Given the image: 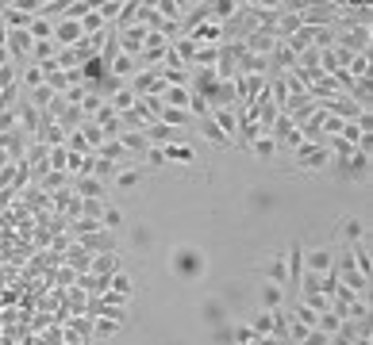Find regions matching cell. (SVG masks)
Segmentation results:
<instances>
[{
  "mask_svg": "<svg viewBox=\"0 0 373 345\" xmlns=\"http://www.w3.org/2000/svg\"><path fill=\"white\" fill-rule=\"evenodd\" d=\"M270 85V77H258V73H239L235 77V96H239L242 107H250L258 96H262V89Z\"/></svg>",
  "mask_w": 373,
  "mask_h": 345,
  "instance_id": "obj_8",
  "label": "cell"
},
{
  "mask_svg": "<svg viewBox=\"0 0 373 345\" xmlns=\"http://www.w3.org/2000/svg\"><path fill=\"white\" fill-rule=\"evenodd\" d=\"M347 319L350 322H370V299H354L347 307Z\"/></svg>",
  "mask_w": 373,
  "mask_h": 345,
  "instance_id": "obj_36",
  "label": "cell"
},
{
  "mask_svg": "<svg viewBox=\"0 0 373 345\" xmlns=\"http://www.w3.org/2000/svg\"><path fill=\"white\" fill-rule=\"evenodd\" d=\"M100 230L119 234V230H124V211H119V207H104V215H100Z\"/></svg>",
  "mask_w": 373,
  "mask_h": 345,
  "instance_id": "obj_32",
  "label": "cell"
},
{
  "mask_svg": "<svg viewBox=\"0 0 373 345\" xmlns=\"http://www.w3.org/2000/svg\"><path fill=\"white\" fill-rule=\"evenodd\" d=\"M212 123H216L235 146V134H239V115H235V107H216V112H212Z\"/></svg>",
  "mask_w": 373,
  "mask_h": 345,
  "instance_id": "obj_15",
  "label": "cell"
},
{
  "mask_svg": "<svg viewBox=\"0 0 373 345\" xmlns=\"http://www.w3.org/2000/svg\"><path fill=\"white\" fill-rule=\"evenodd\" d=\"M350 345H373V337H354Z\"/></svg>",
  "mask_w": 373,
  "mask_h": 345,
  "instance_id": "obj_43",
  "label": "cell"
},
{
  "mask_svg": "<svg viewBox=\"0 0 373 345\" xmlns=\"http://www.w3.org/2000/svg\"><path fill=\"white\" fill-rule=\"evenodd\" d=\"M285 272H289V280H285V296H297L300 276H304V246H300V242H289V249H285Z\"/></svg>",
  "mask_w": 373,
  "mask_h": 345,
  "instance_id": "obj_5",
  "label": "cell"
},
{
  "mask_svg": "<svg viewBox=\"0 0 373 345\" xmlns=\"http://www.w3.org/2000/svg\"><path fill=\"white\" fill-rule=\"evenodd\" d=\"M154 12L166 19V24H177V27H181V19H185V4H177V0H154Z\"/></svg>",
  "mask_w": 373,
  "mask_h": 345,
  "instance_id": "obj_21",
  "label": "cell"
},
{
  "mask_svg": "<svg viewBox=\"0 0 373 345\" xmlns=\"http://www.w3.org/2000/svg\"><path fill=\"white\" fill-rule=\"evenodd\" d=\"M258 303H262V311H281L285 307V288L265 280V284L258 288Z\"/></svg>",
  "mask_w": 373,
  "mask_h": 345,
  "instance_id": "obj_14",
  "label": "cell"
},
{
  "mask_svg": "<svg viewBox=\"0 0 373 345\" xmlns=\"http://www.w3.org/2000/svg\"><path fill=\"white\" fill-rule=\"evenodd\" d=\"M254 330H250V322H235V326H231V342L235 345H250V342H254Z\"/></svg>",
  "mask_w": 373,
  "mask_h": 345,
  "instance_id": "obj_37",
  "label": "cell"
},
{
  "mask_svg": "<svg viewBox=\"0 0 373 345\" xmlns=\"http://www.w3.org/2000/svg\"><path fill=\"white\" fill-rule=\"evenodd\" d=\"M142 161H147V165H154V169H158V165H166V154H162V146H150L147 154H142Z\"/></svg>",
  "mask_w": 373,
  "mask_h": 345,
  "instance_id": "obj_39",
  "label": "cell"
},
{
  "mask_svg": "<svg viewBox=\"0 0 373 345\" xmlns=\"http://www.w3.org/2000/svg\"><path fill=\"white\" fill-rule=\"evenodd\" d=\"M212 342H216V345H235V342H231V326H216Z\"/></svg>",
  "mask_w": 373,
  "mask_h": 345,
  "instance_id": "obj_40",
  "label": "cell"
},
{
  "mask_svg": "<svg viewBox=\"0 0 373 345\" xmlns=\"http://www.w3.org/2000/svg\"><path fill=\"white\" fill-rule=\"evenodd\" d=\"M147 27L142 24H131V27H119L116 31V42H119V54H131V57H139L142 54V42H147Z\"/></svg>",
  "mask_w": 373,
  "mask_h": 345,
  "instance_id": "obj_10",
  "label": "cell"
},
{
  "mask_svg": "<svg viewBox=\"0 0 373 345\" xmlns=\"http://www.w3.org/2000/svg\"><path fill=\"white\" fill-rule=\"evenodd\" d=\"M89 272L92 276H116L119 272V254H97L89 261Z\"/></svg>",
  "mask_w": 373,
  "mask_h": 345,
  "instance_id": "obj_16",
  "label": "cell"
},
{
  "mask_svg": "<svg viewBox=\"0 0 373 345\" xmlns=\"http://www.w3.org/2000/svg\"><path fill=\"white\" fill-rule=\"evenodd\" d=\"M277 46H281V39H277L270 27H254V31L242 39V50H247V54H254V57H270Z\"/></svg>",
  "mask_w": 373,
  "mask_h": 345,
  "instance_id": "obj_6",
  "label": "cell"
},
{
  "mask_svg": "<svg viewBox=\"0 0 373 345\" xmlns=\"http://www.w3.org/2000/svg\"><path fill=\"white\" fill-rule=\"evenodd\" d=\"M74 246H81L89 257H97V254H116V249H119V234H112V230H92V234L74 238Z\"/></svg>",
  "mask_w": 373,
  "mask_h": 345,
  "instance_id": "obj_4",
  "label": "cell"
},
{
  "mask_svg": "<svg viewBox=\"0 0 373 345\" xmlns=\"http://www.w3.org/2000/svg\"><path fill=\"white\" fill-rule=\"evenodd\" d=\"M92 8H97V16L104 19V24H116L119 8H124V0H104V4H92Z\"/></svg>",
  "mask_w": 373,
  "mask_h": 345,
  "instance_id": "obj_34",
  "label": "cell"
},
{
  "mask_svg": "<svg viewBox=\"0 0 373 345\" xmlns=\"http://www.w3.org/2000/svg\"><path fill=\"white\" fill-rule=\"evenodd\" d=\"M300 345H331V337H327L324 330H308V334H304V342H300Z\"/></svg>",
  "mask_w": 373,
  "mask_h": 345,
  "instance_id": "obj_38",
  "label": "cell"
},
{
  "mask_svg": "<svg viewBox=\"0 0 373 345\" xmlns=\"http://www.w3.org/2000/svg\"><path fill=\"white\" fill-rule=\"evenodd\" d=\"M4 46H8V27L0 24V50H4Z\"/></svg>",
  "mask_w": 373,
  "mask_h": 345,
  "instance_id": "obj_42",
  "label": "cell"
},
{
  "mask_svg": "<svg viewBox=\"0 0 373 345\" xmlns=\"http://www.w3.org/2000/svg\"><path fill=\"white\" fill-rule=\"evenodd\" d=\"M189 100H192L189 89H166L162 92V104L166 107H181V112H189Z\"/></svg>",
  "mask_w": 373,
  "mask_h": 345,
  "instance_id": "obj_28",
  "label": "cell"
},
{
  "mask_svg": "<svg viewBox=\"0 0 373 345\" xmlns=\"http://www.w3.org/2000/svg\"><path fill=\"white\" fill-rule=\"evenodd\" d=\"M185 39H192L197 46H224V27L219 24H212V19H204L200 27H192Z\"/></svg>",
  "mask_w": 373,
  "mask_h": 345,
  "instance_id": "obj_12",
  "label": "cell"
},
{
  "mask_svg": "<svg viewBox=\"0 0 373 345\" xmlns=\"http://www.w3.org/2000/svg\"><path fill=\"white\" fill-rule=\"evenodd\" d=\"M62 181H66V172H50V177H42V188H58Z\"/></svg>",
  "mask_w": 373,
  "mask_h": 345,
  "instance_id": "obj_41",
  "label": "cell"
},
{
  "mask_svg": "<svg viewBox=\"0 0 373 345\" xmlns=\"http://www.w3.org/2000/svg\"><path fill=\"white\" fill-rule=\"evenodd\" d=\"M247 150H250L254 157H262V161H270V157H277V150H281V146H277V142L270 139V134H262V139H254Z\"/></svg>",
  "mask_w": 373,
  "mask_h": 345,
  "instance_id": "obj_24",
  "label": "cell"
},
{
  "mask_svg": "<svg viewBox=\"0 0 373 345\" xmlns=\"http://www.w3.org/2000/svg\"><path fill=\"white\" fill-rule=\"evenodd\" d=\"M297 165L304 172H327L331 154H327L324 142H300V146H297Z\"/></svg>",
  "mask_w": 373,
  "mask_h": 345,
  "instance_id": "obj_3",
  "label": "cell"
},
{
  "mask_svg": "<svg viewBox=\"0 0 373 345\" xmlns=\"http://www.w3.org/2000/svg\"><path fill=\"white\" fill-rule=\"evenodd\" d=\"M108 107H112V112H116V115L131 112V107H135V92L127 89V85H124V89H116V92H112V96H108Z\"/></svg>",
  "mask_w": 373,
  "mask_h": 345,
  "instance_id": "obj_23",
  "label": "cell"
},
{
  "mask_svg": "<svg viewBox=\"0 0 373 345\" xmlns=\"http://www.w3.org/2000/svg\"><path fill=\"white\" fill-rule=\"evenodd\" d=\"M150 242H154V230H150V227H135L131 234H127V246H131L135 254H142V249H147Z\"/></svg>",
  "mask_w": 373,
  "mask_h": 345,
  "instance_id": "obj_29",
  "label": "cell"
},
{
  "mask_svg": "<svg viewBox=\"0 0 373 345\" xmlns=\"http://www.w3.org/2000/svg\"><path fill=\"white\" fill-rule=\"evenodd\" d=\"M104 200L100 196H89V200H81V215H77V219H92V222H100V215H104Z\"/></svg>",
  "mask_w": 373,
  "mask_h": 345,
  "instance_id": "obj_31",
  "label": "cell"
},
{
  "mask_svg": "<svg viewBox=\"0 0 373 345\" xmlns=\"http://www.w3.org/2000/svg\"><path fill=\"white\" fill-rule=\"evenodd\" d=\"M300 303H304L308 311H315V315L331 311V296H315V292H304V296H300Z\"/></svg>",
  "mask_w": 373,
  "mask_h": 345,
  "instance_id": "obj_33",
  "label": "cell"
},
{
  "mask_svg": "<svg viewBox=\"0 0 373 345\" xmlns=\"http://www.w3.org/2000/svg\"><path fill=\"white\" fill-rule=\"evenodd\" d=\"M370 161H373V154H362V150H354L347 161H331V165H327V172H331L335 181L365 184V181H370Z\"/></svg>",
  "mask_w": 373,
  "mask_h": 345,
  "instance_id": "obj_2",
  "label": "cell"
},
{
  "mask_svg": "<svg viewBox=\"0 0 373 345\" xmlns=\"http://www.w3.org/2000/svg\"><path fill=\"white\" fill-rule=\"evenodd\" d=\"M81 39H85V31H81L77 19H58V24H54V46H58V50L81 46Z\"/></svg>",
  "mask_w": 373,
  "mask_h": 345,
  "instance_id": "obj_11",
  "label": "cell"
},
{
  "mask_svg": "<svg viewBox=\"0 0 373 345\" xmlns=\"http://www.w3.org/2000/svg\"><path fill=\"white\" fill-rule=\"evenodd\" d=\"M89 261H92V257L85 254L81 246H69V249H66V269H74L77 276H81V272H89Z\"/></svg>",
  "mask_w": 373,
  "mask_h": 345,
  "instance_id": "obj_25",
  "label": "cell"
},
{
  "mask_svg": "<svg viewBox=\"0 0 373 345\" xmlns=\"http://www.w3.org/2000/svg\"><path fill=\"white\" fill-rule=\"evenodd\" d=\"M274 322H277V311H258L254 319H250V330H254L258 337H274Z\"/></svg>",
  "mask_w": 373,
  "mask_h": 345,
  "instance_id": "obj_22",
  "label": "cell"
},
{
  "mask_svg": "<svg viewBox=\"0 0 373 345\" xmlns=\"http://www.w3.org/2000/svg\"><path fill=\"white\" fill-rule=\"evenodd\" d=\"M200 319H204L208 326H227V311H224L219 299H204V303H200Z\"/></svg>",
  "mask_w": 373,
  "mask_h": 345,
  "instance_id": "obj_19",
  "label": "cell"
},
{
  "mask_svg": "<svg viewBox=\"0 0 373 345\" xmlns=\"http://www.w3.org/2000/svg\"><path fill=\"white\" fill-rule=\"evenodd\" d=\"M208 107L216 112V107H235L239 104V96H235V81H216L212 89H208Z\"/></svg>",
  "mask_w": 373,
  "mask_h": 345,
  "instance_id": "obj_13",
  "label": "cell"
},
{
  "mask_svg": "<svg viewBox=\"0 0 373 345\" xmlns=\"http://www.w3.org/2000/svg\"><path fill=\"white\" fill-rule=\"evenodd\" d=\"M192 131H200V139H204V142H212V146H231V139H227V134L219 131L216 123H212V115H208V119H200V123L192 127Z\"/></svg>",
  "mask_w": 373,
  "mask_h": 345,
  "instance_id": "obj_18",
  "label": "cell"
},
{
  "mask_svg": "<svg viewBox=\"0 0 373 345\" xmlns=\"http://www.w3.org/2000/svg\"><path fill=\"white\" fill-rule=\"evenodd\" d=\"M19 81H24V89L31 92V89H39V85H47V73H42V66H31V62H27L24 73H19Z\"/></svg>",
  "mask_w": 373,
  "mask_h": 345,
  "instance_id": "obj_30",
  "label": "cell"
},
{
  "mask_svg": "<svg viewBox=\"0 0 373 345\" xmlns=\"http://www.w3.org/2000/svg\"><path fill=\"white\" fill-rule=\"evenodd\" d=\"M262 276L270 280V284H281V288H285V280H289V272H285V254L270 257V261L262 265Z\"/></svg>",
  "mask_w": 373,
  "mask_h": 345,
  "instance_id": "obj_20",
  "label": "cell"
},
{
  "mask_svg": "<svg viewBox=\"0 0 373 345\" xmlns=\"http://www.w3.org/2000/svg\"><path fill=\"white\" fill-rule=\"evenodd\" d=\"M162 154H166V161H177V165L197 161V150H192L189 142H169V146H162Z\"/></svg>",
  "mask_w": 373,
  "mask_h": 345,
  "instance_id": "obj_17",
  "label": "cell"
},
{
  "mask_svg": "<svg viewBox=\"0 0 373 345\" xmlns=\"http://www.w3.org/2000/svg\"><path fill=\"white\" fill-rule=\"evenodd\" d=\"M124 322H112V319H92V337H116Z\"/></svg>",
  "mask_w": 373,
  "mask_h": 345,
  "instance_id": "obj_35",
  "label": "cell"
},
{
  "mask_svg": "<svg viewBox=\"0 0 373 345\" xmlns=\"http://www.w3.org/2000/svg\"><path fill=\"white\" fill-rule=\"evenodd\" d=\"M169 276L181 280V284H200L208 272V254L200 246H192V242H177L174 249H169Z\"/></svg>",
  "mask_w": 373,
  "mask_h": 345,
  "instance_id": "obj_1",
  "label": "cell"
},
{
  "mask_svg": "<svg viewBox=\"0 0 373 345\" xmlns=\"http://www.w3.org/2000/svg\"><path fill=\"white\" fill-rule=\"evenodd\" d=\"M116 184H119L124 192H135V188L142 184V169H135V165H127V169H119V172H116Z\"/></svg>",
  "mask_w": 373,
  "mask_h": 345,
  "instance_id": "obj_27",
  "label": "cell"
},
{
  "mask_svg": "<svg viewBox=\"0 0 373 345\" xmlns=\"http://www.w3.org/2000/svg\"><path fill=\"white\" fill-rule=\"evenodd\" d=\"M335 238H339L342 246H358V242H370V227H365L358 215H342L339 227H335Z\"/></svg>",
  "mask_w": 373,
  "mask_h": 345,
  "instance_id": "obj_7",
  "label": "cell"
},
{
  "mask_svg": "<svg viewBox=\"0 0 373 345\" xmlns=\"http://www.w3.org/2000/svg\"><path fill=\"white\" fill-rule=\"evenodd\" d=\"M370 62H373L370 54H354V62L347 66V73L354 77V81H373V73H370Z\"/></svg>",
  "mask_w": 373,
  "mask_h": 345,
  "instance_id": "obj_26",
  "label": "cell"
},
{
  "mask_svg": "<svg viewBox=\"0 0 373 345\" xmlns=\"http://www.w3.org/2000/svg\"><path fill=\"white\" fill-rule=\"evenodd\" d=\"M304 272L312 276H324V272H335V246H315L304 254Z\"/></svg>",
  "mask_w": 373,
  "mask_h": 345,
  "instance_id": "obj_9",
  "label": "cell"
}]
</instances>
